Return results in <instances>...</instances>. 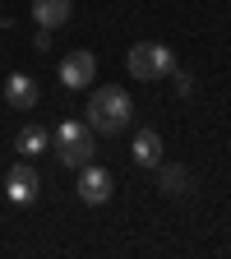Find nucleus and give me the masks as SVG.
<instances>
[{
	"mask_svg": "<svg viewBox=\"0 0 231 259\" xmlns=\"http://www.w3.org/2000/svg\"><path fill=\"white\" fill-rule=\"evenodd\" d=\"M129 116H134V102H129V93L107 83V88H93L88 97V125L102 130V135H120V130L129 125Z\"/></svg>",
	"mask_w": 231,
	"mask_h": 259,
	"instance_id": "f257e3e1",
	"label": "nucleus"
},
{
	"mask_svg": "<svg viewBox=\"0 0 231 259\" xmlns=\"http://www.w3.org/2000/svg\"><path fill=\"white\" fill-rule=\"evenodd\" d=\"M51 144H56V157H60V167H88L93 162V125H83V120H60L56 130H51Z\"/></svg>",
	"mask_w": 231,
	"mask_h": 259,
	"instance_id": "f03ea898",
	"label": "nucleus"
},
{
	"mask_svg": "<svg viewBox=\"0 0 231 259\" xmlns=\"http://www.w3.org/2000/svg\"><path fill=\"white\" fill-rule=\"evenodd\" d=\"M125 65H129V74L144 79V83L171 79V74H176V51H171L167 42H134V47H129V56H125Z\"/></svg>",
	"mask_w": 231,
	"mask_h": 259,
	"instance_id": "7ed1b4c3",
	"label": "nucleus"
},
{
	"mask_svg": "<svg viewBox=\"0 0 231 259\" xmlns=\"http://www.w3.org/2000/svg\"><path fill=\"white\" fill-rule=\"evenodd\" d=\"M79 199L83 204H107L111 199V190H116V181H111V171L107 167H97V162H88V167H79Z\"/></svg>",
	"mask_w": 231,
	"mask_h": 259,
	"instance_id": "20e7f679",
	"label": "nucleus"
},
{
	"mask_svg": "<svg viewBox=\"0 0 231 259\" xmlns=\"http://www.w3.org/2000/svg\"><path fill=\"white\" fill-rule=\"evenodd\" d=\"M5 194H10V204H32L42 194V176L28 167V162H14L10 176H5Z\"/></svg>",
	"mask_w": 231,
	"mask_h": 259,
	"instance_id": "39448f33",
	"label": "nucleus"
},
{
	"mask_svg": "<svg viewBox=\"0 0 231 259\" xmlns=\"http://www.w3.org/2000/svg\"><path fill=\"white\" fill-rule=\"evenodd\" d=\"M93 74H97L93 51H70V56L60 60V83H65V88H88Z\"/></svg>",
	"mask_w": 231,
	"mask_h": 259,
	"instance_id": "423d86ee",
	"label": "nucleus"
},
{
	"mask_svg": "<svg viewBox=\"0 0 231 259\" xmlns=\"http://www.w3.org/2000/svg\"><path fill=\"white\" fill-rule=\"evenodd\" d=\"M5 102H10L14 111H32V107L42 102L37 79H32V74H10V79H5Z\"/></svg>",
	"mask_w": 231,
	"mask_h": 259,
	"instance_id": "0eeeda50",
	"label": "nucleus"
},
{
	"mask_svg": "<svg viewBox=\"0 0 231 259\" xmlns=\"http://www.w3.org/2000/svg\"><path fill=\"white\" fill-rule=\"evenodd\" d=\"M74 19V0H32V23L37 28H65Z\"/></svg>",
	"mask_w": 231,
	"mask_h": 259,
	"instance_id": "6e6552de",
	"label": "nucleus"
},
{
	"mask_svg": "<svg viewBox=\"0 0 231 259\" xmlns=\"http://www.w3.org/2000/svg\"><path fill=\"white\" fill-rule=\"evenodd\" d=\"M157 185L180 199V194H190V190H194V176L180 167V162H157Z\"/></svg>",
	"mask_w": 231,
	"mask_h": 259,
	"instance_id": "1a4fd4ad",
	"label": "nucleus"
},
{
	"mask_svg": "<svg viewBox=\"0 0 231 259\" xmlns=\"http://www.w3.org/2000/svg\"><path fill=\"white\" fill-rule=\"evenodd\" d=\"M134 162H139V167H157V162H162V135H157V130H139Z\"/></svg>",
	"mask_w": 231,
	"mask_h": 259,
	"instance_id": "9d476101",
	"label": "nucleus"
},
{
	"mask_svg": "<svg viewBox=\"0 0 231 259\" xmlns=\"http://www.w3.org/2000/svg\"><path fill=\"white\" fill-rule=\"evenodd\" d=\"M47 144H51V135H47L42 125H23V130H19V139H14V148H19L23 157H37Z\"/></svg>",
	"mask_w": 231,
	"mask_h": 259,
	"instance_id": "9b49d317",
	"label": "nucleus"
},
{
	"mask_svg": "<svg viewBox=\"0 0 231 259\" xmlns=\"http://www.w3.org/2000/svg\"><path fill=\"white\" fill-rule=\"evenodd\" d=\"M171 79H176V93H180V97H190V93H194V79H190V74H180V70H176Z\"/></svg>",
	"mask_w": 231,
	"mask_h": 259,
	"instance_id": "f8f14e48",
	"label": "nucleus"
}]
</instances>
